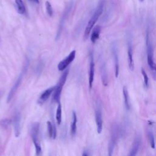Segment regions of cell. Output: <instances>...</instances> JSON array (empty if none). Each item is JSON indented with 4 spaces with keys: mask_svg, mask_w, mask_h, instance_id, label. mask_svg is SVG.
<instances>
[{
    "mask_svg": "<svg viewBox=\"0 0 156 156\" xmlns=\"http://www.w3.org/2000/svg\"><path fill=\"white\" fill-rule=\"evenodd\" d=\"M77 115L75 112H73V121L71 125V134L74 136L76 134L77 130Z\"/></svg>",
    "mask_w": 156,
    "mask_h": 156,
    "instance_id": "cell-17",
    "label": "cell"
},
{
    "mask_svg": "<svg viewBox=\"0 0 156 156\" xmlns=\"http://www.w3.org/2000/svg\"><path fill=\"white\" fill-rule=\"evenodd\" d=\"M29 1L35 4H39V0H29Z\"/></svg>",
    "mask_w": 156,
    "mask_h": 156,
    "instance_id": "cell-27",
    "label": "cell"
},
{
    "mask_svg": "<svg viewBox=\"0 0 156 156\" xmlns=\"http://www.w3.org/2000/svg\"><path fill=\"white\" fill-rule=\"evenodd\" d=\"M117 136H118V132H117V129H113V132H112V136L111 139L108 145V155H112L114 147L116 144V141H117Z\"/></svg>",
    "mask_w": 156,
    "mask_h": 156,
    "instance_id": "cell-9",
    "label": "cell"
},
{
    "mask_svg": "<svg viewBox=\"0 0 156 156\" xmlns=\"http://www.w3.org/2000/svg\"><path fill=\"white\" fill-rule=\"evenodd\" d=\"M104 9V0H101L98 4V5L97 6L94 13L93 14L92 16L90 19V20L88 22V24L86 26L84 35H83V39L87 40L90 34L91 30H92L93 27H94L95 23L99 19V16L102 13Z\"/></svg>",
    "mask_w": 156,
    "mask_h": 156,
    "instance_id": "cell-1",
    "label": "cell"
},
{
    "mask_svg": "<svg viewBox=\"0 0 156 156\" xmlns=\"http://www.w3.org/2000/svg\"><path fill=\"white\" fill-rule=\"evenodd\" d=\"M127 55H128V63L129 67L131 71H133L134 69V61L133 58V53L132 46L129 44L128 46L127 50Z\"/></svg>",
    "mask_w": 156,
    "mask_h": 156,
    "instance_id": "cell-16",
    "label": "cell"
},
{
    "mask_svg": "<svg viewBox=\"0 0 156 156\" xmlns=\"http://www.w3.org/2000/svg\"><path fill=\"white\" fill-rule=\"evenodd\" d=\"M94 76V63L93 55L91 54L90 62V69H89V77H88V83H89L90 88H91L93 86Z\"/></svg>",
    "mask_w": 156,
    "mask_h": 156,
    "instance_id": "cell-10",
    "label": "cell"
},
{
    "mask_svg": "<svg viewBox=\"0 0 156 156\" xmlns=\"http://www.w3.org/2000/svg\"><path fill=\"white\" fill-rule=\"evenodd\" d=\"M141 74H142V75H143V76L144 85H145L146 87L147 88V87H149V78H148L147 74H146L145 70H144V68H141Z\"/></svg>",
    "mask_w": 156,
    "mask_h": 156,
    "instance_id": "cell-25",
    "label": "cell"
},
{
    "mask_svg": "<svg viewBox=\"0 0 156 156\" xmlns=\"http://www.w3.org/2000/svg\"><path fill=\"white\" fill-rule=\"evenodd\" d=\"M55 88V86H54V87H51L46 89L45 91H44L39 98V99L38 101V103H40L41 104L44 103L49 98V97L50 96L51 93L54 91Z\"/></svg>",
    "mask_w": 156,
    "mask_h": 156,
    "instance_id": "cell-12",
    "label": "cell"
},
{
    "mask_svg": "<svg viewBox=\"0 0 156 156\" xmlns=\"http://www.w3.org/2000/svg\"><path fill=\"white\" fill-rule=\"evenodd\" d=\"M20 113L18 112H16L13 117V125L15 129V135L16 137H18L20 133Z\"/></svg>",
    "mask_w": 156,
    "mask_h": 156,
    "instance_id": "cell-11",
    "label": "cell"
},
{
    "mask_svg": "<svg viewBox=\"0 0 156 156\" xmlns=\"http://www.w3.org/2000/svg\"><path fill=\"white\" fill-rule=\"evenodd\" d=\"M75 56H76V51L73 50L69 54V55L66 58H65L63 60H62L61 62H59L57 66L58 70L63 71L66 69L68 66L74 60Z\"/></svg>",
    "mask_w": 156,
    "mask_h": 156,
    "instance_id": "cell-7",
    "label": "cell"
},
{
    "mask_svg": "<svg viewBox=\"0 0 156 156\" xmlns=\"http://www.w3.org/2000/svg\"><path fill=\"white\" fill-rule=\"evenodd\" d=\"M39 128H40V124L38 122H34L32 124L31 129H30L31 137L33 140V143L34 144L35 148L36 154L37 155H39L41 152V145L38 139Z\"/></svg>",
    "mask_w": 156,
    "mask_h": 156,
    "instance_id": "cell-3",
    "label": "cell"
},
{
    "mask_svg": "<svg viewBox=\"0 0 156 156\" xmlns=\"http://www.w3.org/2000/svg\"><path fill=\"white\" fill-rule=\"evenodd\" d=\"M95 119L97 126V132L98 133H101L102 130V118L101 108L99 104H98L95 110Z\"/></svg>",
    "mask_w": 156,
    "mask_h": 156,
    "instance_id": "cell-8",
    "label": "cell"
},
{
    "mask_svg": "<svg viewBox=\"0 0 156 156\" xmlns=\"http://www.w3.org/2000/svg\"><path fill=\"white\" fill-rule=\"evenodd\" d=\"M140 144H141V138H140V136L136 137V138L134 140V142L133 143L132 149L130 151V153H129V155L134 156V155H136V154L138 151V149L140 148Z\"/></svg>",
    "mask_w": 156,
    "mask_h": 156,
    "instance_id": "cell-13",
    "label": "cell"
},
{
    "mask_svg": "<svg viewBox=\"0 0 156 156\" xmlns=\"http://www.w3.org/2000/svg\"><path fill=\"white\" fill-rule=\"evenodd\" d=\"M45 6H46V10L48 15L49 16H52L53 15V9L50 2L48 1H46L45 2Z\"/></svg>",
    "mask_w": 156,
    "mask_h": 156,
    "instance_id": "cell-23",
    "label": "cell"
},
{
    "mask_svg": "<svg viewBox=\"0 0 156 156\" xmlns=\"http://www.w3.org/2000/svg\"><path fill=\"white\" fill-rule=\"evenodd\" d=\"M122 92H123L124 104H125L126 107V108L127 110H129L130 108V99H129V93H128V90H127V88L126 87H123Z\"/></svg>",
    "mask_w": 156,
    "mask_h": 156,
    "instance_id": "cell-18",
    "label": "cell"
},
{
    "mask_svg": "<svg viewBox=\"0 0 156 156\" xmlns=\"http://www.w3.org/2000/svg\"><path fill=\"white\" fill-rule=\"evenodd\" d=\"M147 135H148V138H149L150 145L152 148L154 149L155 146V138H154V134L151 131H149L147 133Z\"/></svg>",
    "mask_w": 156,
    "mask_h": 156,
    "instance_id": "cell-22",
    "label": "cell"
},
{
    "mask_svg": "<svg viewBox=\"0 0 156 156\" xmlns=\"http://www.w3.org/2000/svg\"><path fill=\"white\" fill-rule=\"evenodd\" d=\"M73 2L71 1V2H69L66 7H65L63 12V14H62V16L61 17V19H60V23H59V26H58V31H57V37H56V38L57 39L60 34H61V32H62V28H63V26L64 25V23L66 21V19L67 18L69 13L71 12V9L73 8Z\"/></svg>",
    "mask_w": 156,
    "mask_h": 156,
    "instance_id": "cell-6",
    "label": "cell"
},
{
    "mask_svg": "<svg viewBox=\"0 0 156 156\" xmlns=\"http://www.w3.org/2000/svg\"><path fill=\"white\" fill-rule=\"evenodd\" d=\"M68 73H69V69L66 68V70L62 74V76H61V77H60V79L58 82V83H57V85L55 87V88L54 90L53 99L57 103H60L61 92H62V88L63 87V85H65V83L66 80V78H67Z\"/></svg>",
    "mask_w": 156,
    "mask_h": 156,
    "instance_id": "cell-4",
    "label": "cell"
},
{
    "mask_svg": "<svg viewBox=\"0 0 156 156\" xmlns=\"http://www.w3.org/2000/svg\"><path fill=\"white\" fill-rule=\"evenodd\" d=\"M12 122V119L9 118H5L0 121V126L4 128H7L9 127Z\"/></svg>",
    "mask_w": 156,
    "mask_h": 156,
    "instance_id": "cell-24",
    "label": "cell"
},
{
    "mask_svg": "<svg viewBox=\"0 0 156 156\" xmlns=\"http://www.w3.org/2000/svg\"><path fill=\"white\" fill-rule=\"evenodd\" d=\"M101 27L100 26H98V25L96 26L93 28L91 34V38H90L91 41L93 43H96V41L98 40L100 33H101Z\"/></svg>",
    "mask_w": 156,
    "mask_h": 156,
    "instance_id": "cell-14",
    "label": "cell"
},
{
    "mask_svg": "<svg viewBox=\"0 0 156 156\" xmlns=\"http://www.w3.org/2000/svg\"><path fill=\"white\" fill-rule=\"evenodd\" d=\"M146 49H147V65L151 70L153 76L156 77V63L154 60L153 55V48L152 43L150 39V35L149 31L146 32Z\"/></svg>",
    "mask_w": 156,
    "mask_h": 156,
    "instance_id": "cell-2",
    "label": "cell"
},
{
    "mask_svg": "<svg viewBox=\"0 0 156 156\" xmlns=\"http://www.w3.org/2000/svg\"><path fill=\"white\" fill-rule=\"evenodd\" d=\"M102 83L104 84V85L106 86L107 85V73H106V70L105 69V68H102Z\"/></svg>",
    "mask_w": 156,
    "mask_h": 156,
    "instance_id": "cell-26",
    "label": "cell"
},
{
    "mask_svg": "<svg viewBox=\"0 0 156 156\" xmlns=\"http://www.w3.org/2000/svg\"><path fill=\"white\" fill-rule=\"evenodd\" d=\"M139 1H140V2H143V1H144V0H139Z\"/></svg>",
    "mask_w": 156,
    "mask_h": 156,
    "instance_id": "cell-28",
    "label": "cell"
},
{
    "mask_svg": "<svg viewBox=\"0 0 156 156\" xmlns=\"http://www.w3.org/2000/svg\"><path fill=\"white\" fill-rule=\"evenodd\" d=\"M1 93L0 92V96H1Z\"/></svg>",
    "mask_w": 156,
    "mask_h": 156,
    "instance_id": "cell-29",
    "label": "cell"
},
{
    "mask_svg": "<svg viewBox=\"0 0 156 156\" xmlns=\"http://www.w3.org/2000/svg\"><path fill=\"white\" fill-rule=\"evenodd\" d=\"M113 55L115 58V77H118L119 74V60H118L117 52L115 48L113 49Z\"/></svg>",
    "mask_w": 156,
    "mask_h": 156,
    "instance_id": "cell-20",
    "label": "cell"
},
{
    "mask_svg": "<svg viewBox=\"0 0 156 156\" xmlns=\"http://www.w3.org/2000/svg\"><path fill=\"white\" fill-rule=\"evenodd\" d=\"M47 126H48V131L49 135L51 138H55L56 136V130L55 127L54 126H53L51 121H48L47 122Z\"/></svg>",
    "mask_w": 156,
    "mask_h": 156,
    "instance_id": "cell-19",
    "label": "cell"
},
{
    "mask_svg": "<svg viewBox=\"0 0 156 156\" xmlns=\"http://www.w3.org/2000/svg\"><path fill=\"white\" fill-rule=\"evenodd\" d=\"M15 2L18 13L21 15L25 14L26 12V9L23 0H15Z\"/></svg>",
    "mask_w": 156,
    "mask_h": 156,
    "instance_id": "cell-15",
    "label": "cell"
},
{
    "mask_svg": "<svg viewBox=\"0 0 156 156\" xmlns=\"http://www.w3.org/2000/svg\"><path fill=\"white\" fill-rule=\"evenodd\" d=\"M56 120L58 125L61 124L62 122V106L60 103H58L57 110H56Z\"/></svg>",
    "mask_w": 156,
    "mask_h": 156,
    "instance_id": "cell-21",
    "label": "cell"
},
{
    "mask_svg": "<svg viewBox=\"0 0 156 156\" xmlns=\"http://www.w3.org/2000/svg\"><path fill=\"white\" fill-rule=\"evenodd\" d=\"M28 65H29V62H28V61H27L26 64L24 65L23 68L22 69V71H21L20 74L19 75V76L17 78L16 82H15L13 86L12 87L11 90H10V91L9 93V94H8L7 98V102H9L11 101V99L13 98V96L15 95V94L17 89L18 88V87H19V86H20V85L21 83V80H22V79H23V77H24V76L27 69Z\"/></svg>",
    "mask_w": 156,
    "mask_h": 156,
    "instance_id": "cell-5",
    "label": "cell"
}]
</instances>
